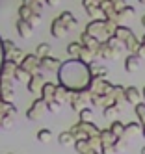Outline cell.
<instances>
[{
	"mask_svg": "<svg viewBox=\"0 0 145 154\" xmlns=\"http://www.w3.org/2000/svg\"><path fill=\"white\" fill-rule=\"evenodd\" d=\"M140 98H141V93L138 91V87H134V85L125 87V100H127L128 104L136 106V104L140 102Z\"/></svg>",
	"mask_w": 145,
	"mask_h": 154,
	"instance_id": "14",
	"label": "cell"
},
{
	"mask_svg": "<svg viewBox=\"0 0 145 154\" xmlns=\"http://www.w3.org/2000/svg\"><path fill=\"white\" fill-rule=\"evenodd\" d=\"M49 104V112H58V109L63 106V104H60L58 100H50V102H47Z\"/></svg>",
	"mask_w": 145,
	"mask_h": 154,
	"instance_id": "39",
	"label": "cell"
},
{
	"mask_svg": "<svg viewBox=\"0 0 145 154\" xmlns=\"http://www.w3.org/2000/svg\"><path fill=\"white\" fill-rule=\"evenodd\" d=\"M119 54H121L119 50H115L114 47H110L108 43L104 41V43H100V48H99V54H97V56L102 58V60H117Z\"/></svg>",
	"mask_w": 145,
	"mask_h": 154,
	"instance_id": "11",
	"label": "cell"
},
{
	"mask_svg": "<svg viewBox=\"0 0 145 154\" xmlns=\"http://www.w3.org/2000/svg\"><path fill=\"white\" fill-rule=\"evenodd\" d=\"M138 2H140V4H145V0H138Z\"/></svg>",
	"mask_w": 145,
	"mask_h": 154,
	"instance_id": "46",
	"label": "cell"
},
{
	"mask_svg": "<svg viewBox=\"0 0 145 154\" xmlns=\"http://www.w3.org/2000/svg\"><path fill=\"white\" fill-rule=\"evenodd\" d=\"M33 15V9L30 8V6H26V4H22L20 8H19V19H24V20H30V17Z\"/></svg>",
	"mask_w": 145,
	"mask_h": 154,
	"instance_id": "31",
	"label": "cell"
},
{
	"mask_svg": "<svg viewBox=\"0 0 145 154\" xmlns=\"http://www.w3.org/2000/svg\"><path fill=\"white\" fill-rule=\"evenodd\" d=\"M17 32L22 39H30L32 34H33V24L30 20H24V19H19L17 20Z\"/></svg>",
	"mask_w": 145,
	"mask_h": 154,
	"instance_id": "12",
	"label": "cell"
},
{
	"mask_svg": "<svg viewBox=\"0 0 145 154\" xmlns=\"http://www.w3.org/2000/svg\"><path fill=\"white\" fill-rule=\"evenodd\" d=\"M32 78V72L30 71H26L24 67H17V71H15V82H24V84H28V80Z\"/></svg>",
	"mask_w": 145,
	"mask_h": 154,
	"instance_id": "25",
	"label": "cell"
},
{
	"mask_svg": "<svg viewBox=\"0 0 145 154\" xmlns=\"http://www.w3.org/2000/svg\"><path fill=\"white\" fill-rule=\"evenodd\" d=\"M50 137H52V132H50L49 128H41V130L37 132V139H39L41 143H49Z\"/></svg>",
	"mask_w": 145,
	"mask_h": 154,
	"instance_id": "36",
	"label": "cell"
},
{
	"mask_svg": "<svg viewBox=\"0 0 145 154\" xmlns=\"http://www.w3.org/2000/svg\"><path fill=\"white\" fill-rule=\"evenodd\" d=\"M54 95H56V84L45 82L43 87H41V97H43L47 102H50V100H54Z\"/></svg>",
	"mask_w": 145,
	"mask_h": 154,
	"instance_id": "18",
	"label": "cell"
},
{
	"mask_svg": "<svg viewBox=\"0 0 145 154\" xmlns=\"http://www.w3.org/2000/svg\"><path fill=\"white\" fill-rule=\"evenodd\" d=\"M19 67V63H15L13 60H4L2 61V67H0V76L2 78H11L15 80V71Z\"/></svg>",
	"mask_w": 145,
	"mask_h": 154,
	"instance_id": "9",
	"label": "cell"
},
{
	"mask_svg": "<svg viewBox=\"0 0 145 154\" xmlns=\"http://www.w3.org/2000/svg\"><path fill=\"white\" fill-rule=\"evenodd\" d=\"M67 32H69V28L63 24V20H61L60 17L52 20V24H50V34H52L56 39H63V37L67 35Z\"/></svg>",
	"mask_w": 145,
	"mask_h": 154,
	"instance_id": "10",
	"label": "cell"
},
{
	"mask_svg": "<svg viewBox=\"0 0 145 154\" xmlns=\"http://www.w3.org/2000/svg\"><path fill=\"white\" fill-rule=\"evenodd\" d=\"M30 23H32L33 26H37V24L41 23V13H37V11H33V15L30 17Z\"/></svg>",
	"mask_w": 145,
	"mask_h": 154,
	"instance_id": "40",
	"label": "cell"
},
{
	"mask_svg": "<svg viewBox=\"0 0 145 154\" xmlns=\"http://www.w3.org/2000/svg\"><path fill=\"white\" fill-rule=\"evenodd\" d=\"M0 95H2L4 100H13V97H15V80L2 78V76H0Z\"/></svg>",
	"mask_w": 145,
	"mask_h": 154,
	"instance_id": "5",
	"label": "cell"
},
{
	"mask_svg": "<svg viewBox=\"0 0 145 154\" xmlns=\"http://www.w3.org/2000/svg\"><path fill=\"white\" fill-rule=\"evenodd\" d=\"M71 95H73V91L71 89H67L65 85H56V95H54V100H58L60 104H63V102H69V98H71Z\"/></svg>",
	"mask_w": 145,
	"mask_h": 154,
	"instance_id": "15",
	"label": "cell"
},
{
	"mask_svg": "<svg viewBox=\"0 0 145 154\" xmlns=\"http://www.w3.org/2000/svg\"><path fill=\"white\" fill-rule=\"evenodd\" d=\"M95 56H97V54H95L93 50H89V48H86V47H84L78 58H80L82 61H86V63H91V61H95Z\"/></svg>",
	"mask_w": 145,
	"mask_h": 154,
	"instance_id": "30",
	"label": "cell"
},
{
	"mask_svg": "<svg viewBox=\"0 0 145 154\" xmlns=\"http://www.w3.org/2000/svg\"><path fill=\"white\" fill-rule=\"evenodd\" d=\"M47 112H49V104H47V100L41 97V98H36V100H33V104L28 108L26 117H28L30 121H39Z\"/></svg>",
	"mask_w": 145,
	"mask_h": 154,
	"instance_id": "3",
	"label": "cell"
},
{
	"mask_svg": "<svg viewBox=\"0 0 145 154\" xmlns=\"http://www.w3.org/2000/svg\"><path fill=\"white\" fill-rule=\"evenodd\" d=\"M24 56H26V54L24 52H22L17 45L13 47V48H11V50H8V52H4V60H13L15 63H22V60H24Z\"/></svg>",
	"mask_w": 145,
	"mask_h": 154,
	"instance_id": "17",
	"label": "cell"
},
{
	"mask_svg": "<svg viewBox=\"0 0 145 154\" xmlns=\"http://www.w3.org/2000/svg\"><path fill=\"white\" fill-rule=\"evenodd\" d=\"M115 28H117V23L115 20H110V19H91L86 24V32L91 34L93 37H97L100 43L108 41V37L114 35Z\"/></svg>",
	"mask_w": 145,
	"mask_h": 154,
	"instance_id": "2",
	"label": "cell"
},
{
	"mask_svg": "<svg viewBox=\"0 0 145 154\" xmlns=\"http://www.w3.org/2000/svg\"><path fill=\"white\" fill-rule=\"evenodd\" d=\"M84 45L80 41H74V43H69V47H67V54H71L73 58H78L80 56V52H82Z\"/></svg>",
	"mask_w": 145,
	"mask_h": 154,
	"instance_id": "27",
	"label": "cell"
},
{
	"mask_svg": "<svg viewBox=\"0 0 145 154\" xmlns=\"http://www.w3.org/2000/svg\"><path fill=\"white\" fill-rule=\"evenodd\" d=\"M134 15H136V9H134L132 6H123L119 11H117V24H123L127 19H130Z\"/></svg>",
	"mask_w": 145,
	"mask_h": 154,
	"instance_id": "19",
	"label": "cell"
},
{
	"mask_svg": "<svg viewBox=\"0 0 145 154\" xmlns=\"http://www.w3.org/2000/svg\"><path fill=\"white\" fill-rule=\"evenodd\" d=\"M74 141H76V137L73 136L71 130L61 132V134L58 136V143H60V145H63V147H67V145H74Z\"/></svg>",
	"mask_w": 145,
	"mask_h": 154,
	"instance_id": "24",
	"label": "cell"
},
{
	"mask_svg": "<svg viewBox=\"0 0 145 154\" xmlns=\"http://www.w3.org/2000/svg\"><path fill=\"white\" fill-rule=\"evenodd\" d=\"M13 121H15V115H11V113L4 115V119H2V123H0V128H4V130L11 128V126H13Z\"/></svg>",
	"mask_w": 145,
	"mask_h": 154,
	"instance_id": "37",
	"label": "cell"
},
{
	"mask_svg": "<svg viewBox=\"0 0 145 154\" xmlns=\"http://www.w3.org/2000/svg\"><path fill=\"white\" fill-rule=\"evenodd\" d=\"M140 63H141V58L138 54H128L127 60H125V69L127 72H136L140 69Z\"/></svg>",
	"mask_w": 145,
	"mask_h": 154,
	"instance_id": "16",
	"label": "cell"
},
{
	"mask_svg": "<svg viewBox=\"0 0 145 154\" xmlns=\"http://www.w3.org/2000/svg\"><path fill=\"white\" fill-rule=\"evenodd\" d=\"M143 98H145V87H143Z\"/></svg>",
	"mask_w": 145,
	"mask_h": 154,
	"instance_id": "48",
	"label": "cell"
},
{
	"mask_svg": "<svg viewBox=\"0 0 145 154\" xmlns=\"http://www.w3.org/2000/svg\"><path fill=\"white\" fill-rule=\"evenodd\" d=\"M141 41H143V43H145V35H143V37H141Z\"/></svg>",
	"mask_w": 145,
	"mask_h": 154,
	"instance_id": "49",
	"label": "cell"
},
{
	"mask_svg": "<svg viewBox=\"0 0 145 154\" xmlns=\"http://www.w3.org/2000/svg\"><path fill=\"white\" fill-rule=\"evenodd\" d=\"M110 2H112V4H114V6H115L117 9H121L123 6H127V4H125V0H110Z\"/></svg>",
	"mask_w": 145,
	"mask_h": 154,
	"instance_id": "41",
	"label": "cell"
},
{
	"mask_svg": "<svg viewBox=\"0 0 145 154\" xmlns=\"http://www.w3.org/2000/svg\"><path fill=\"white\" fill-rule=\"evenodd\" d=\"M99 137H100V141H102V147H110V145H114L115 139H117V136H115V134H114V132H112L110 128L100 130Z\"/></svg>",
	"mask_w": 145,
	"mask_h": 154,
	"instance_id": "20",
	"label": "cell"
},
{
	"mask_svg": "<svg viewBox=\"0 0 145 154\" xmlns=\"http://www.w3.org/2000/svg\"><path fill=\"white\" fill-rule=\"evenodd\" d=\"M20 67H24L26 71H30L33 74V72L41 71V58L37 56V54H26L24 60H22V63H20Z\"/></svg>",
	"mask_w": 145,
	"mask_h": 154,
	"instance_id": "6",
	"label": "cell"
},
{
	"mask_svg": "<svg viewBox=\"0 0 145 154\" xmlns=\"http://www.w3.org/2000/svg\"><path fill=\"white\" fill-rule=\"evenodd\" d=\"M141 24H143V28H145V15L141 17Z\"/></svg>",
	"mask_w": 145,
	"mask_h": 154,
	"instance_id": "44",
	"label": "cell"
},
{
	"mask_svg": "<svg viewBox=\"0 0 145 154\" xmlns=\"http://www.w3.org/2000/svg\"><path fill=\"white\" fill-rule=\"evenodd\" d=\"M114 84H110L106 78H91V84H89L87 89L93 95H112L114 91Z\"/></svg>",
	"mask_w": 145,
	"mask_h": 154,
	"instance_id": "4",
	"label": "cell"
},
{
	"mask_svg": "<svg viewBox=\"0 0 145 154\" xmlns=\"http://www.w3.org/2000/svg\"><path fill=\"white\" fill-rule=\"evenodd\" d=\"M143 130V125L140 123H128V125H125V137H132V136H136V134H140V132Z\"/></svg>",
	"mask_w": 145,
	"mask_h": 154,
	"instance_id": "22",
	"label": "cell"
},
{
	"mask_svg": "<svg viewBox=\"0 0 145 154\" xmlns=\"http://www.w3.org/2000/svg\"><path fill=\"white\" fill-rule=\"evenodd\" d=\"M60 19L63 20V24H65L67 28H69V30H73V28L78 24V20L73 17V13H71V11H63V13L60 15Z\"/></svg>",
	"mask_w": 145,
	"mask_h": 154,
	"instance_id": "26",
	"label": "cell"
},
{
	"mask_svg": "<svg viewBox=\"0 0 145 154\" xmlns=\"http://www.w3.org/2000/svg\"><path fill=\"white\" fill-rule=\"evenodd\" d=\"M60 2H61V0H45V4H47V6H50V8L60 6Z\"/></svg>",
	"mask_w": 145,
	"mask_h": 154,
	"instance_id": "42",
	"label": "cell"
},
{
	"mask_svg": "<svg viewBox=\"0 0 145 154\" xmlns=\"http://www.w3.org/2000/svg\"><path fill=\"white\" fill-rule=\"evenodd\" d=\"M22 4L30 6L33 11H37V13H41V9H43V0H22Z\"/></svg>",
	"mask_w": 145,
	"mask_h": 154,
	"instance_id": "35",
	"label": "cell"
},
{
	"mask_svg": "<svg viewBox=\"0 0 145 154\" xmlns=\"http://www.w3.org/2000/svg\"><path fill=\"white\" fill-rule=\"evenodd\" d=\"M134 109H136L138 121H140L141 125H145V102H138L136 106H134Z\"/></svg>",
	"mask_w": 145,
	"mask_h": 154,
	"instance_id": "34",
	"label": "cell"
},
{
	"mask_svg": "<svg viewBox=\"0 0 145 154\" xmlns=\"http://www.w3.org/2000/svg\"><path fill=\"white\" fill-rule=\"evenodd\" d=\"M125 147H127V137H125V136L117 137V139H115V143H114V150H115V152H121Z\"/></svg>",
	"mask_w": 145,
	"mask_h": 154,
	"instance_id": "38",
	"label": "cell"
},
{
	"mask_svg": "<svg viewBox=\"0 0 145 154\" xmlns=\"http://www.w3.org/2000/svg\"><path fill=\"white\" fill-rule=\"evenodd\" d=\"M43 84H45V76H43L41 71H37V72H33V74H32V78L28 80L26 87H28V91H30V93L36 95V93H41Z\"/></svg>",
	"mask_w": 145,
	"mask_h": 154,
	"instance_id": "7",
	"label": "cell"
},
{
	"mask_svg": "<svg viewBox=\"0 0 145 154\" xmlns=\"http://www.w3.org/2000/svg\"><path fill=\"white\" fill-rule=\"evenodd\" d=\"M80 43L86 47V48H89V50H93L95 54H99V48H100V41L97 39V37H93L91 34H87V32L84 30L82 34H80Z\"/></svg>",
	"mask_w": 145,
	"mask_h": 154,
	"instance_id": "8",
	"label": "cell"
},
{
	"mask_svg": "<svg viewBox=\"0 0 145 154\" xmlns=\"http://www.w3.org/2000/svg\"><path fill=\"white\" fill-rule=\"evenodd\" d=\"M97 2H99V4H100V2H104V0H97Z\"/></svg>",
	"mask_w": 145,
	"mask_h": 154,
	"instance_id": "50",
	"label": "cell"
},
{
	"mask_svg": "<svg viewBox=\"0 0 145 154\" xmlns=\"http://www.w3.org/2000/svg\"><path fill=\"white\" fill-rule=\"evenodd\" d=\"M50 52H52V47L49 45V43H41V45H37V48H36V54H37L39 58L50 56Z\"/></svg>",
	"mask_w": 145,
	"mask_h": 154,
	"instance_id": "29",
	"label": "cell"
},
{
	"mask_svg": "<svg viewBox=\"0 0 145 154\" xmlns=\"http://www.w3.org/2000/svg\"><path fill=\"white\" fill-rule=\"evenodd\" d=\"M141 134H143V137H145V125H143V130H141Z\"/></svg>",
	"mask_w": 145,
	"mask_h": 154,
	"instance_id": "45",
	"label": "cell"
},
{
	"mask_svg": "<svg viewBox=\"0 0 145 154\" xmlns=\"http://www.w3.org/2000/svg\"><path fill=\"white\" fill-rule=\"evenodd\" d=\"M141 154H145V147H143V149H141Z\"/></svg>",
	"mask_w": 145,
	"mask_h": 154,
	"instance_id": "47",
	"label": "cell"
},
{
	"mask_svg": "<svg viewBox=\"0 0 145 154\" xmlns=\"http://www.w3.org/2000/svg\"><path fill=\"white\" fill-rule=\"evenodd\" d=\"M2 61H4V47H2V37H0V67H2Z\"/></svg>",
	"mask_w": 145,
	"mask_h": 154,
	"instance_id": "43",
	"label": "cell"
},
{
	"mask_svg": "<svg viewBox=\"0 0 145 154\" xmlns=\"http://www.w3.org/2000/svg\"><path fill=\"white\" fill-rule=\"evenodd\" d=\"M78 121H93V109L91 108H82L78 112Z\"/></svg>",
	"mask_w": 145,
	"mask_h": 154,
	"instance_id": "33",
	"label": "cell"
},
{
	"mask_svg": "<svg viewBox=\"0 0 145 154\" xmlns=\"http://www.w3.org/2000/svg\"><path fill=\"white\" fill-rule=\"evenodd\" d=\"M110 130L114 132V134H115L117 137H121L123 134H125V125H123L121 121H114V123L110 125Z\"/></svg>",
	"mask_w": 145,
	"mask_h": 154,
	"instance_id": "32",
	"label": "cell"
},
{
	"mask_svg": "<svg viewBox=\"0 0 145 154\" xmlns=\"http://www.w3.org/2000/svg\"><path fill=\"white\" fill-rule=\"evenodd\" d=\"M117 112H119V102H114V104H110V106L102 108V115H104L106 119H112Z\"/></svg>",
	"mask_w": 145,
	"mask_h": 154,
	"instance_id": "28",
	"label": "cell"
},
{
	"mask_svg": "<svg viewBox=\"0 0 145 154\" xmlns=\"http://www.w3.org/2000/svg\"><path fill=\"white\" fill-rule=\"evenodd\" d=\"M123 43H125V48L130 52V54H136L138 52V48H140V45H141V41H138V37L136 35H134V34H130L125 41H123Z\"/></svg>",
	"mask_w": 145,
	"mask_h": 154,
	"instance_id": "21",
	"label": "cell"
},
{
	"mask_svg": "<svg viewBox=\"0 0 145 154\" xmlns=\"http://www.w3.org/2000/svg\"><path fill=\"white\" fill-rule=\"evenodd\" d=\"M56 72H58V82L65 85L67 89H71L73 93L87 89L93 78L89 63L82 61L80 58H71L63 61Z\"/></svg>",
	"mask_w": 145,
	"mask_h": 154,
	"instance_id": "1",
	"label": "cell"
},
{
	"mask_svg": "<svg viewBox=\"0 0 145 154\" xmlns=\"http://www.w3.org/2000/svg\"><path fill=\"white\" fill-rule=\"evenodd\" d=\"M89 67H91V76H93V78H106V74H108V69L106 67L97 65L95 61L89 63Z\"/></svg>",
	"mask_w": 145,
	"mask_h": 154,
	"instance_id": "23",
	"label": "cell"
},
{
	"mask_svg": "<svg viewBox=\"0 0 145 154\" xmlns=\"http://www.w3.org/2000/svg\"><path fill=\"white\" fill-rule=\"evenodd\" d=\"M60 65H61V61H60L58 58H52V56L41 58V69H43V71H58Z\"/></svg>",
	"mask_w": 145,
	"mask_h": 154,
	"instance_id": "13",
	"label": "cell"
}]
</instances>
